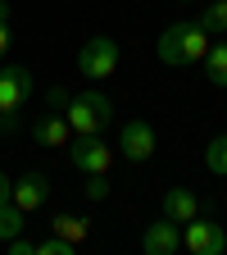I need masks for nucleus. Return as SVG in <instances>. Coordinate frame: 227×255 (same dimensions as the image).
<instances>
[{
  "label": "nucleus",
  "mask_w": 227,
  "mask_h": 255,
  "mask_svg": "<svg viewBox=\"0 0 227 255\" xmlns=\"http://www.w3.org/2000/svg\"><path fill=\"white\" fill-rule=\"evenodd\" d=\"M209 32L196 23V18H182V23H168L154 41V55L168 64V69H182V64H200L205 50H209Z\"/></svg>",
  "instance_id": "nucleus-1"
},
{
  "label": "nucleus",
  "mask_w": 227,
  "mask_h": 255,
  "mask_svg": "<svg viewBox=\"0 0 227 255\" xmlns=\"http://www.w3.org/2000/svg\"><path fill=\"white\" fill-rule=\"evenodd\" d=\"M37 96V78L23 64H0V132H14L18 114L27 110V101Z\"/></svg>",
  "instance_id": "nucleus-2"
},
{
  "label": "nucleus",
  "mask_w": 227,
  "mask_h": 255,
  "mask_svg": "<svg viewBox=\"0 0 227 255\" xmlns=\"http://www.w3.org/2000/svg\"><path fill=\"white\" fill-rule=\"evenodd\" d=\"M64 119H69L73 137L100 132V128H109V119H114V105H109L105 91H77V96H69V105H64Z\"/></svg>",
  "instance_id": "nucleus-3"
},
{
  "label": "nucleus",
  "mask_w": 227,
  "mask_h": 255,
  "mask_svg": "<svg viewBox=\"0 0 227 255\" xmlns=\"http://www.w3.org/2000/svg\"><path fill=\"white\" fill-rule=\"evenodd\" d=\"M118 55H123V50H118L114 37H91V41L77 50V73L100 82V78H109V73L118 69Z\"/></svg>",
  "instance_id": "nucleus-4"
},
{
  "label": "nucleus",
  "mask_w": 227,
  "mask_h": 255,
  "mask_svg": "<svg viewBox=\"0 0 227 255\" xmlns=\"http://www.w3.org/2000/svg\"><path fill=\"white\" fill-rule=\"evenodd\" d=\"M182 246H186L191 255H223V251H227V233H223L218 219L196 214L191 223H182Z\"/></svg>",
  "instance_id": "nucleus-5"
},
{
  "label": "nucleus",
  "mask_w": 227,
  "mask_h": 255,
  "mask_svg": "<svg viewBox=\"0 0 227 255\" xmlns=\"http://www.w3.org/2000/svg\"><path fill=\"white\" fill-rule=\"evenodd\" d=\"M69 155H73V169L77 173H109L114 164V150L109 141H100V132H82L69 141Z\"/></svg>",
  "instance_id": "nucleus-6"
},
{
  "label": "nucleus",
  "mask_w": 227,
  "mask_h": 255,
  "mask_svg": "<svg viewBox=\"0 0 227 255\" xmlns=\"http://www.w3.org/2000/svg\"><path fill=\"white\" fill-rule=\"evenodd\" d=\"M118 155L132 159V164H146V159L154 155V128L146 119H127L118 128Z\"/></svg>",
  "instance_id": "nucleus-7"
},
{
  "label": "nucleus",
  "mask_w": 227,
  "mask_h": 255,
  "mask_svg": "<svg viewBox=\"0 0 227 255\" xmlns=\"http://www.w3.org/2000/svg\"><path fill=\"white\" fill-rule=\"evenodd\" d=\"M141 251H146V255H177V251H182V223H173V219H164V214H159L154 223H146Z\"/></svg>",
  "instance_id": "nucleus-8"
},
{
  "label": "nucleus",
  "mask_w": 227,
  "mask_h": 255,
  "mask_svg": "<svg viewBox=\"0 0 227 255\" xmlns=\"http://www.w3.org/2000/svg\"><path fill=\"white\" fill-rule=\"evenodd\" d=\"M32 137H37V146H46V150H69L73 128H69V119H64V110H46V114H37V123H32Z\"/></svg>",
  "instance_id": "nucleus-9"
},
{
  "label": "nucleus",
  "mask_w": 227,
  "mask_h": 255,
  "mask_svg": "<svg viewBox=\"0 0 227 255\" xmlns=\"http://www.w3.org/2000/svg\"><path fill=\"white\" fill-rule=\"evenodd\" d=\"M9 201H14L18 210H27V214H32V210H41V205L50 201V182H46L41 173H23V178L9 187Z\"/></svg>",
  "instance_id": "nucleus-10"
},
{
  "label": "nucleus",
  "mask_w": 227,
  "mask_h": 255,
  "mask_svg": "<svg viewBox=\"0 0 227 255\" xmlns=\"http://www.w3.org/2000/svg\"><path fill=\"white\" fill-rule=\"evenodd\" d=\"M159 214L173 219V223H191V219L200 214V196H196V191H186V187H168L164 201H159Z\"/></svg>",
  "instance_id": "nucleus-11"
},
{
  "label": "nucleus",
  "mask_w": 227,
  "mask_h": 255,
  "mask_svg": "<svg viewBox=\"0 0 227 255\" xmlns=\"http://www.w3.org/2000/svg\"><path fill=\"white\" fill-rule=\"evenodd\" d=\"M50 233H55V237H64L69 246H82V242L91 237V219H77V214H55V219H50Z\"/></svg>",
  "instance_id": "nucleus-12"
},
{
  "label": "nucleus",
  "mask_w": 227,
  "mask_h": 255,
  "mask_svg": "<svg viewBox=\"0 0 227 255\" xmlns=\"http://www.w3.org/2000/svg\"><path fill=\"white\" fill-rule=\"evenodd\" d=\"M200 64H205V73H209V82H214L218 91H227V41H218V37H214Z\"/></svg>",
  "instance_id": "nucleus-13"
},
{
  "label": "nucleus",
  "mask_w": 227,
  "mask_h": 255,
  "mask_svg": "<svg viewBox=\"0 0 227 255\" xmlns=\"http://www.w3.org/2000/svg\"><path fill=\"white\" fill-rule=\"evenodd\" d=\"M27 228V210H18L14 201H0V242H14Z\"/></svg>",
  "instance_id": "nucleus-14"
},
{
  "label": "nucleus",
  "mask_w": 227,
  "mask_h": 255,
  "mask_svg": "<svg viewBox=\"0 0 227 255\" xmlns=\"http://www.w3.org/2000/svg\"><path fill=\"white\" fill-rule=\"evenodd\" d=\"M196 23L209 32V37H227V0H214V5H205Z\"/></svg>",
  "instance_id": "nucleus-15"
},
{
  "label": "nucleus",
  "mask_w": 227,
  "mask_h": 255,
  "mask_svg": "<svg viewBox=\"0 0 227 255\" xmlns=\"http://www.w3.org/2000/svg\"><path fill=\"white\" fill-rule=\"evenodd\" d=\"M205 169L214 178H227V132H218L209 146H205Z\"/></svg>",
  "instance_id": "nucleus-16"
},
{
  "label": "nucleus",
  "mask_w": 227,
  "mask_h": 255,
  "mask_svg": "<svg viewBox=\"0 0 227 255\" xmlns=\"http://www.w3.org/2000/svg\"><path fill=\"white\" fill-rule=\"evenodd\" d=\"M82 191H86L91 201H105L109 196V173H86V187Z\"/></svg>",
  "instance_id": "nucleus-17"
},
{
  "label": "nucleus",
  "mask_w": 227,
  "mask_h": 255,
  "mask_svg": "<svg viewBox=\"0 0 227 255\" xmlns=\"http://www.w3.org/2000/svg\"><path fill=\"white\" fill-rule=\"evenodd\" d=\"M37 255H73V246L64 242V237H55V233H50L46 242H37Z\"/></svg>",
  "instance_id": "nucleus-18"
},
{
  "label": "nucleus",
  "mask_w": 227,
  "mask_h": 255,
  "mask_svg": "<svg viewBox=\"0 0 227 255\" xmlns=\"http://www.w3.org/2000/svg\"><path fill=\"white\" fill-rule=\"evenodd\" d=\"M46 105L50 110H64V105H69V91H64V87H50L46 91Z\"/></svg>",
  "instance_id": "nucleus-19"
},
{
  "label": "nucleus",
  "mask_w": 227,
  "mask_h": 255,
  "mask_svg": "<svg viewBox=\"0 0 227 255\" xmlns=\"http://www.w3.org/2000/svg\"><path fill=\"white\" fill-rule=\"evenodd\" d=\"M5 50H9V23H0V59H5Z\"/></svg>",
  "instance_id": "nucleus-20"
},
{
  "label": "nucleus",
  "mask_w": 227,
  "mask_h": 255,
  "mask_svg": "<svg viewBox=\"0 0 227 255\" xmlns=\"http://www.w3.org/2000/svg\"><path fill=\"white\" fill-rule=\"evenodd\" d=\"M9 187H14V182H9L5 173H0V201H9Z\"/></svg>",
  "instance_id": "nucleus-21"
},
{
  "label": "nucleus",
  "mask_w": 227,
  "mask_h": 255,
  "mask_svg": "<svg viewBox=\"0 0 227 255\" xmlns=\"http://www.w3.org/2000/svg\"><path fill=\"white\" fill-rule=\"evenodd\" d=\"M0 23H9V0H0Z\"/></svg>",
  "instance_id": "nucleus-22"
},
{
  "label": "nucleus",
  "mask_w": 227,
  "mask_h": 255,
  "mask_svg": "<svg viewBox=\"0 0 227 255\" xmlns=\"http://www.w3.org/2000/svg\"><path fill=\"white\" fill-rule=\"evenodd\" d=\"M177 5H191V0H177Z\"/></svg>",
  "instance_id": "nucleus-23"
}]
</instances>
